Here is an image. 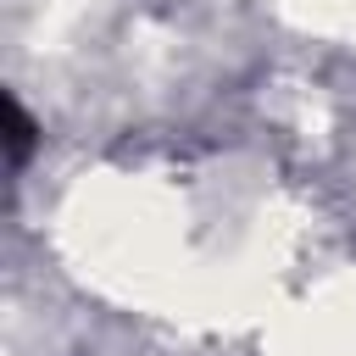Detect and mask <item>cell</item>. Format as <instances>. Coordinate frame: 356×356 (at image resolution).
<instances>
[{"instance_id":"1","label":"cell","mask_w":356,"mask_h":356,"mask_svg":"<svg viewBox=\"0 0 356 356\" xmlns=\"http://www.w3.org/2000/svg\"><path fill=\"white\" fill-rule=\"evenodd\" d=\"M28 139H33V128H28V117L11 106V161H22L28 156Z\"/></svg>"}]
</instances>
